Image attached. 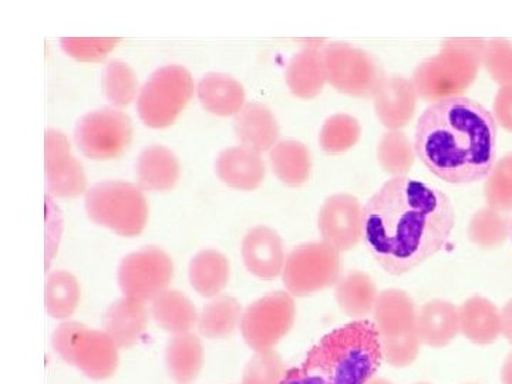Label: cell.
Returning a JSON list of instances; mask_svg holds the SVG:
<instances>
[{
  "label": "cell",
  "mask_w": 512,
  "mask_h": 384,
  "mask_svg": "<svg viewBox=\"0 0 512 384\" xmlns=\"http://www.w3.org/2000/svg\"><path fill=\"white\" fill-rule=\"evenodd\" d=\"M119 42L114 37H63L60 45L67 55L80 62H101Z\"/></svg>",
  "instance_id": "40"
},
{
  "label": "cell",
  "mask_w": 512,
  "mask_h": 384,
  "mask_svg": "<svg viewBox=\"0 0 512 384\" xmlns=\"http://www.w3.org/2000/svg\"><path fill=\"white\" fill-rule=\"evenodd\" d=\"M202 106L217 116H237L245 106V90L234 77L222 73H208L198 84Z\"/></svg>",
  "instance_id": "24"
},
{
  "label": "cell",
  "mask_w": 512,
  "mask_h": 384,
  "mask_svg": "<svg viewBox=\"0 0 512 384\" xmlns=\"http://www.w3.org/2000/svg\"><path fill=\"white\" fill-rule=\"evenodd\" d=\"M362 127L359 120L350 114H333L323 123L319 143L328 154H342L359 143Z\"/></svg>",
  "instance_id": "35"
},
{
  "label": "cell",
  "mask_w": 512,
  "mask_h": 384,
  "mask_svg": "<svg viewBox=\"0 0 512 384\" xmlns=\"http://www.w3.org/2000/svg\"><path fill=\"white\" fill-rule=\"evenodd\" d=\"M269 161L279 181L289 187H299L309 180L312 168L311 153L301 141H278L269 154Z\"/></svg>",
  "instance_id": "30"
},
{
  "label": "cell",
  "mask_w": 512,
  "mask_h": 384,
  "mask_svg": "<svg viewBox=\"0 0 512 384\" xmlns=\"http://www.w3.org/2000/svg\"><path fill=\"white\" fill-rule=\"evenodd\" d=\"M103 87L107 100L113 106H127L137 96L138 82L136 74L127 63L113 60L104 69Z\"/></svg>",
  "instance_id": "37"
},
{
  "label": "cell",
  "mask_w": 512,
  "mask_h": 384,
  "mask_svg": "<svg viewBox=\"0 0 512 384\" xmlns=\"http://www.w3.org/2000/svg\"><path fill=\"white\" fill-rule=\"evenodd\" d=\"M485 40L456 37L443 42L437 55L423 60L413 73L421 99L436 101L461 97L476 82L483 66Z\"/></svg>",
  "instance_id": "4"
},
{
  "label": "cell",
  "mask_w": 512,
  "mask_h": 384,
  "mask_svg": "<svg viewBox=\"0 0 512 384\" xmlns=\"http://www.w3.org/2000/svg\"><path fill=\"white\" fill-rule=\"evenodd\" d=\"M235 134L242 146L264 153L272 150L279 138V124L265 104L248 103L234 120Z\"/></svg>",
  "instance_id": "21"
},
{
  "label": "cell",
  "mask_w": 512,
  "mask_h": 384,
  "mask_svg": "<svg viewBox=\"0 0 512 384\" xmlns=\"http://www.w3.org/2000/svg\"><path fill=\"white\" fill-rule=\"evenodd\" d=\"M417 384H430V383H417Z\"/></svg>",
  "instance_id": "47"
},
{
  "label": "cell",
  "mask_w": 512,
  "mask_h": 384,
  "mask_svg": "<svg viewBox=\"0 0 512 384\" xmlns=\"http://www.w3.org/2000/svg\"><path fill=\"white\" fill-rule=\"evenodd\" d=\"M379 291L365 272L353 271L339 279L335 296L339 308L349 318L362 320L375 311Z\"/></svg>",
  "instance_id": "28"
},
{
  "label": "cell",
  "mask_w": 512,
  "mask_h": 384,
  "mask_svg": "<svg viewBox=\"0 0 512 384\" xmlns=\"http://www.w3.org/2000/svg\"><path fill=\"white\" fill-rule=\"evenodd\" d=\"M241 303L232 296L212 298L198 315L197 328L204 338L227 339L241 326Z\"/></svg>",
  "instance_id": "31"
},
{
  "label": "cell",
  "mask_w": 512,
  "mask_h": 384,
  "mask_svg": "<svg viewBox=\"0 0 512 384\" xmlns=\"http://www.w3.org/2000/svg\"><path fill=\"white\" fill-rule=\"evenodd\" d=\"M416 157L414 143L402 131H387L377 144V161L384 173L393 178L406 177Z\"/></svg>",
  "instance_id": "32"
},
{
  "label": "cell",
  "mask_w": 512,
  "mask_h": 384,
  "mask_svg": "<svg viewBox=\"0 0 512 384\" xmlns=\"http://www.w3.org/2000/svg\"><path fill=\"white\" fill-rule=\"evenodd\" d=\"M460 332L476 345L487 346L501 335V312L490 299L483 296L468 298L458 308Z\"/></svg>",
  "instance_id": "23"
},
{
  "label": "cell",
  "mask_w": 512,
  "mask_h": 384,
  "mask_svg": "<svg viewBox=\"0 0 512 384\" xmlns=\"http://www.w3.org/2000/svg\"><path fill=\"white\" fill-rule=\"evenodd\" d=\"M322 55L328 82L338 92L360 99L375 97L384 79L375 57L348 43H329Z\"/></svg>",
  "instance_id": "9"
},
{
  "label": "cell",
  "mask_w": 512,
  "mask_h": 384,
  "mask_svg": "<svg viewBox=\"0 0 512 384\" xmlns=\"http://www.w3.org/2000/svg\"><path fill=\"white\" fill-rule=\"evenodd\" d=\"M511 220L503 212L484 207L471 217L468 238L483 249L501 247L510 238Z\"/></svg>",
  "instance_id": "34"
},
{
  "label": "cell",
  "mask_w": 512,
  "mask_h": 384,
  "mask_svg": "<svg viewBox=\"0 0 512 384\" xmlns=\"http://www.w3.org/2000/svg\"><path fill=\"white\" fill-rule=\"evenodd\" d=\"M510 239H511V244H512V218H511V228H510Z\"/></svg>",
  "instance_id": "46"
},
{
  "label": "cell",
  "mask_w": 512,
  "mask_h": 384,
  "mask_svg": "<svg viewBox=\"0 0 512 384\" xmlns=\"http://www.w3.org/2000/svg\"><path fill=\"white\" fill-rule=\"evenodd\" d=\"M80 302V285L76 276L53 271L47 276L46 309L53 319L66 320L76 312Z\"/></svg>",
  "instance_id": "33"
},
{
  "label": "cell",
  "mask_w": 512,
  "mask_h": 384,
  "mask_svg": "<svg viewBox=\"0 0 512 384\" xmlns=\"http://www.w3.org/2000/svg\"><path fill=\"white\" fill-rule=\"evenodd\" d=\"M231 266L227 256L217 249H204L191 259L188 276L198 295L217 298L228 285Z\"/></svg>",
  "instance_id": "27"
},
{
  "label": "cell",
  "mask_w": 512,
  "mask_h": 384,
  "mask_svg": "<svg viewBox=\"0 0 512 384\" xmlns=\"http://www.w3.org/2000/svg\"><path fill=\"white\" fill-rule=\"evenodd\" d=\"M417 93L413 80L403 76L384 77L373 97L377 119L389 131H400L416 113Z\"/></svg>",
  "instance_id": "15"
},
{
  "label": "cell",
  "mask_w": 512,
  "mask_h": 384,
  "mask_svg": "<svg viewBox=\"0 0 512 384\" xmlns=\"http://www.w3.org/2000/svg\"><path fill=\"white\" fill-rule=\"evenodd\" d=\"M288 370L275 350L255 352L244 370L242 384H281Z\"/></svg>",
  "instance_id": "38"
},
{
  "label": "cell",
  "mask_w": 512,
  "mask_h": 384,
  "mask_svg": "<svg viewBox=\"0 0 512 384\" xmlns=\"http://www.w3.org/2000/svg\"><path fill=\"white\" fill-rule=\"evenodd\" d=\"M151 315L157 325L171 335L190 333L198 322L195 306L183 292L175 289H167L151 302Z\"/></svg>",
  "instance_id": "29"
},
{
  "label": "cell",
  "mask_w": 512,
  "mask_h": 384,
  "mask_svg": "<svg viewBox=\"0 0 512 384\" xmlns=\"http://www.w3.org/2000/svg\"><path fill=\"white\" fill-rule=\"evenodd\" d=\"M417 333L421 345L446 348L460 333V315L456 305L443 299L424 303L417 313Z\"/></svg>",
  "instance_id": "19"
},
{
  "label": "cell",
  "mask_w": 512,
  "mask_h": 384,
  "mask_svg": "<svg viewBox=\"0 0 512 384\" xmlns=\"http://www.w3.org/2000/svg\"><path fill=\"white\" fill-rule=\"evenodd\" d=\"M342 278V258L338 249L326 242H308L286 256L282 279L293 296L313 295L338 284Z\"/></svg>",
  "instance_id": "8"
},
{
  "label": "cell",
  "mask_w": 512,
  "mask_h": 384,
  "mask_svg": "<svg viewBox=\"0 0 512 384\" xmlns=\"http://www.w3.org/2000/svg\"><path fill=\"white\" fill-rule=\"evenodd\" d=\"M380 343H382L383 359L397 369L413 365L419 357L421 346L419 335L399 340H386V342L380 340Z\"/></svg>",
  "instance_id": "41"
},
{
  "label": "cell",
  "mask_w": 512,
  "mask_h": 384,
  "mask_svg": "<svg viewBox=\"0 0 512 384\" xmlns=\"http://www.w3.org/2000/svg\"><path fill=\"white\" fill-rule=\"evenodd\" d=\"M147 323L146 303L126 296L111 303L103 316L104 332L119 349L133 348L146 332Z\"/></svg>",
  "instance_id": "18"
},
{
  "label": "cell",
  "mask_w": 512,
  "mask_h": 384,
  "mask_svg": "<svg viewBox=\"0 0 512 384\" xmlns=\"http://www.w3.org/2000/svg\"><path fill=\"white\" fill-rule=\"evenodd\" d=\"M493 117L495 123L512 133V86L500 87L494 99Z\"/></svg>",
  "instance_id": "42"
},
{
  "label": "cell",
  "mask_w": 512,
  "mask_h": 384,
  "mask_svg": "<svg viewBox=\"0 0 512 384\" xmlns=\"http://www.w3.org/2000/svg\"><path fill=\"white\" fill-rule=\"evenodd\" d=\"M286 84L299 99H315L328 82L322 49L306 47L296 53L286 66Z\"/></svg>",
  "instance_id": "22"
},
{
  "label": "cell",
  "mask_w": 512,
  "mask_h": 384,
  "mask_svg": "<svg viewBox=\"0 0 512 384\" xmlns=\"http://www.w3.org/2000/svg\"><path fill=\"white\" fill-rule=\"evenodd\" d=\"M416 303L402 289H386L379 293L375 311V325L380 340H399L417 333Z\"/></svg>",
  "instance_id": "16"
},
{
  "label": "cell",
  "mask_w": 512,
  "mask_h": 384,
  "mask_svg": "<svg viewBox=\"0 0 512 384\" xmlns=\"http://www.w3.org/2000/svg\"><path fill=\"white\" fill-rule=\"evenodd\" d=\"M501 335L512 345V299L505 303L501 311Z\"/></svg>",
  "instance_id": "43"
},
{
  "label": "cell",
  "mask_w": 512,
  "mask_h": 384,
  "mask_svg": "<svg viewBox=\"0 0 512 384\" xmlns=\"http://www.w3.org/2000/svg\"><path fill=\"white\" fill-rule=\"evenodd\" d=\"M90 220L111 229L120 237H137L146 228L148 205L137 185L124 181H103L86 194Z\"/></svg>",
  "instance_id": "6"
},
{
  "label": "cell",
  "mask_w": 512,
  "mask_h": 384,
  "mask_svg": "<svg viewBox=\"0 0 512 384\" xmlns=\"http://www.w3.org/2000/svg\"><path fill=\"white\" fill-rule=\"evenodd\" d=\"M46 175L47 190L55 197H77L86 190L82 164L73 157L67 137L53 128L46 133Z\"/></svg>",
  "instance_id": "14"
},
{
  "label": "cell",
  "mask_w": 512,
  "mask_h": 384,
  "mask_svg": "<svg viewBox=\"0 0 512 384\" xmlns=\"http://www.w3.org/2000/svg\"><path fill=\"white\" fill-rule=\"evenodd\" d=\"M414 147L431 174L450 184L485 180L497 157V123L467 97L440 100L421 114Z\"/></svg>",
  "instance_id": "2"
},
{
  "label": "cell",
  "mask_w": 512,
  "mask_h": 384,
  "mask_svg": "<svg viewBox=\"0 0 512 384\" xmlns=\"http://www.w3.org/2000/svg\"><path fill=\"white\" fill-rule=\"evenodd\" d=\"M383 360L375 323L353 320L323 336L281 384H367Z\"/></svg>",
  "instance_id": "3"
},
{
  "label": "cell",
  "mask_w": 512,
  "mask_h": 384,
  "mask_svg": "<svg viewBox=\"0 0 512 384\" xmlns=\"http://www.w3.org/2000/svg\"><path fill=\"white\" fill-rule=\"evenodd\" d=\"M295 316L291 293L272 292L245 309L239 329L245 343L255 352L274 350L292 329Z\"/></svg>",
  "instance_id": "10"
},
{
  "label": "cell",
  "mask_w": 512,
  "mask_h": 384,
  "mask_svg": "<svg viewBox=\"0 0 512 384\" xmlns=\"http://www.w3.org/2000/svg\"><path fill=\"white\" fill-rule=\"evenodd\" d=\"M483 66L495 83L501 87L512 86V42L507 39L485 42Z\"/></svg>",
  "instance_id": "39"
},
{
  "label": "cell",
  "mask_w": 512,
  "mask_h": 384,
  "mask_svg": "<svg viewBox=\"0 0 512 384\" xmlns=\"http://www.w3.org/2000/svg\"><path fill=\"white\" fill-rule=\"evenodd\" d=\"M192 94L194 80L185 67L178 64L161 67L151 74L138 94V116L148 127L171 126L190 103Z\"/></svg>",
  "instance_id": "7"
},
{
  "label": "cell",
  "mask_w": 512,
  "mask_h": 384,
  "mask_svg": "<svg viewBox=\"0 0 512 384\" xmlns=\"http://www.w3.org/2000/svg\"><path fill=\"white\" fill-rule=\"evenodd\" d=\"M53 349L67 365L93 380H106L117 372L119 348L104 330L79 322H63L53 332Z\"/></svg>",
  "instance_id": "5"
},
{
  "label": "cell",
  "mask_w": 512,
  "mask_h": 384,
  "mask_svg": "<svg viewBox=\"0 0 512 384\" xmlns=\"http://www.w3.org/2000/svg\"><path fill=\"white\" fill-rule=\"evenodd\" d=\"M367 384H393L390 380L383 379V377H376V379L370 380Z\"/></svg>",
  "instance_id": "45"
},
{
  "label": "cell",
  "mask_w": 512,
  "mask_h": 384,
  "mask_svg": "<svg viewBox=\"0 0 512 384\" xmlns=\"http://www.w3.org/2000/svg\"><path fill=\"white\" fill-rule=\"evenodd\" d=\"M501 382L512 384V352L505 359L503 369H501Z\"/></svg>",
  "instance_id": "44"
},
{
  "label": "cell",
  "mask_w": 512,
  "mask_h": 384,
  "mask_svg": "<svg viewBox=\"0 0 512 384\" xmlns=\"http://www.w3.org/2000/svg\"><path fill=\"white\" fill-rule=\"evenodd\" d=\"M174 275V265L163 249L146 247L131 252L119 266V285L126 298L153 302L167 291Z\"/></svg>",
  "instance_id": "11"
},
{
  "label": "cell",
  "mask_w": 512,
  "mask_h": 384,
  "mask_svg": "<svg viewBox=\"0 0 512 384\" xmlns=\"http://www.w3.org/2000/svg\"><path fill=\"white\" fill-rule=\"evenodd\" d=\"M454 225L446 192L413 178H392L363 207L362 241L383 271L399 276L440 252Z\"/></svg>",
  "instance_id": "1"
},
{
  "label": "cell",
  "mask_w": 512,
  "mask_h": 384,
  "mask_svg": "<svg viewBox=\"0 0 512 384\" xmlns=\"http://www.w3.org/2000/svg\"><path fill=\"white\" fill-rule=\"evenodd\" d=\"M133 137V127L119 110L90 111L77 123L74 140L84 156L93 160H110L123 154Z\"/></svg>",
  "instance_id": "12"
},
{
  "label": "cell",
  "mask_w": 512,
  "mask_h": 384,
  "mask_svg": "<svg viewBox=\"0 0 512 384\" xmlns=\"http://www.w3.org/2000/svg\"><path fill=\"white\" fill-rule=\"evenodd\" d=\"M485 201L495 211H512V153H507L494 164L485 178Z\"/></svg>",
  "instance_id": "36"
},
{
  "label": "cell",
  "mask_w": 512,
  "mask_h": 384,
  "mask_svg": "<svg viewBox=\"0 0 512 384\" xmlns=\"http://www.w3.org/2000/svg\"><path fill=\"white\" fill-rule=\"evenodd\" d=\"M322 241L339 252L356 248L363 239V205L353 195H330L319 211Z\"/></svg>",
  "instance_id": "13"
},
{
  "label": "cell",
  "mask_w": 512,
  "mask_h": 384,
  "mask_svg": "<svg viewBox=\"0 0 512 384\" xmlns=\"http://www.w3.org/2000/svg\"><path fill=\"white\" fill-rule=\"evenodd\" d=\"M241 254L248 271L256 278L271 281L284 272V244L272 228H252L242 241Z\"/></svg>",
  "instance_id": "17"
},
{
  "label": "cell",
  "mask_w": 512,
  "mask_h": 384,
  "mask_svg": "<svg viewBox=\"0 0 512 384\" xmlns=\"http://www.w3.org/2000/svg\"><path fill=\"white\" fill-rule=\"evenodd\" d=\"M165 366L177 384H191L204 367V346L192 333L173 335L165 346Z\"/></svg>",
  "instance_id": "25"
},
{
  "label": "cell",
  "mask_w": 512,
  "mask_h": 384,
  "mask_svg": "<svg viewBox=\"0 0 512 384\" xmlns=\"http://www.w3.org/2000/svg\"><path fill=\"white\" fill-rule=\"evenodd\" d=\"M215 168L222 183L237 190H255L265 178V163L261 153L244 146L222 151Z\"/></svg>",
  "instance_id": "20"
},
{
  "label": "cell",
  "mask_w": 512,
  "mask_h": 384,
  "mask_svg": "<svg viewBox=\"0 0 512 384\" xmlns=\"http://www.w3.org/2000/svg\"><path fill=\"white\" fill-rule=\"evenodd\" d=\"M138 184L148 191H167L177 184L180 163L173 151L163 146L144 148L136 164Z\"/></svg>",
  "instance_id": "26"
}]
</instances>
